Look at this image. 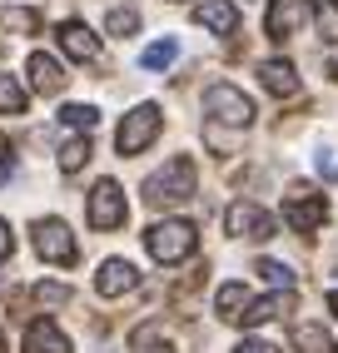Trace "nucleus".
I'll list each match as a JSON object with an SVG mask.
<instances>
[{
    "label": "nucleus",
    "mask_w": 338,
    "mask_h": 353,
    "mask_svg": "<svg viewBox=\"0 0 338 353\" xmlns=\"http://www.w3.org/2000/svg\"><path fill=\"white\" fill-rule=\"evenodd\" d=\"M195 190H199L195 159H189V154H175L159 174H150V184H144V199L159 209V204H184V199H195Z\"/></svg>",
    "instance_id": "f257e3e1"
},
{
    "label": "nucleus",
    "mask_w": 338,
    "mask_h": 353,
    "mask_svg": "<svg viewBox=\"0 0 338 353\" xmlns=\"http://www.w3.org/2000/svg\"><path fill=\"white\" fill-rule=\"evenodd\" d=\"M195 244H199V229L189 219H159L144 234V249H150L155 264H184V259L195 254Z\"/></svg>",
    "instance_id": "f03ea898"
},
{
    "label": "nucleus",
    "mask_w": 338,
    "mask_h": 353,
    "mask_svg": "<svg viewBox=\"0 0 338 353\" xmlns=\"http://www.w3.org/2000/svg\"><path fill=\"white\" fill-rule=\"evenodd\" d=\"M159 125H164L159 105H135V110L125 114V125L115 130V150H119V154H144V150L155 145Z\"/></svg>",
    "instance_id": "7ed1b4c3"
},
{
    "label": "nucleus",
    "mask_w": 338,
    "mask_h": 353,
    "mask_svg": "<svg viewBox=\"0 0 338 353\" xmlns=\"http://www.w3.org/2000/svg\"><path fill=\"white\" fill-rule=\"evenodd\" d=\"M204 114L214 125H254V100L244 95V90H234V85H209L204 90Z\"/></svg>",
    "instance_id": "20e7f679"
},
{
    "label": "nucleus",
    "mask_w": 338,
    "mask_h": 353,
    "mask_svg": "<svg viewBox=\"0 0 338 353\" xmlns=\"http://www.w3.org/2000/svg\"><path fill=\"white\" fill-rule=\"evenodd\" d=\"M125 214H130V204H125V190H119L115 179H100V184L90 190V209H85L90 229L110 234V229H119V224H125Z\"/></svg>",
    "instance_id": "39448f33"
},
{
    "label": "nucleus",
    "mask_w": 338,
    "mask_h": 353,
    "mask_svg": "<svg viewBox=\"0 0 338 353\" xmlns=\"http://www.w3.org/2000/svg\"><path fill=\"white\" fill-rule=\"evenodd\" d=\"M284 219H288L294 234H313V229L328 219V204H324V194H313L308 184H294L288 199H284Z\"/></svg>",
    "instance_id": "423d86ee"
},
{
    "label": "nucleus",
    "mask_w": 338,
    "mask_h": 353,
    "mask_svg": "<svg viewBox=\"0 0 338 353\" xmlns=\"http://www.w3.org/2000/svg\"><path fill=\"white\" fill-rule=\"evenodd\" d=\"M35 254L45 264H75V234L65 219H35Z\"/></svg>",
    "instance_id": "0eeeda50"
},
{
    "label": "nucleus",
    "mask_w": 338,
    "mask_h": 353,
    "mask_svg": "<svg viewBox=\"0 0 338 353\" xmlns=\"http://www.w3.org/2000/svg\"><path fill=\"white\" fill-rule=\"evenodd\" d=\"M224 229L234 234V239H274V219L264 214L259 204H249V199L229 204V214H224Z\"/></svg>",
    "instance_id": "6e6552de"
},
{
    "label": "nucleus",
    "mask_w": 338,
    "mask_h": 353,
    "mask_svg": "<svg viewBox=\"0 0 338 353\" xmlns=\"http://www.w3.org/2000/svg\"><path fill=\"white\" fill-rule=\"evenodd\" d=\"M308 15H313L308 0H269V10H264V30H269V40H288Z\"/></svg>",
    "instance_id": "1a4fd4ad"
},
{
    "label": "nucleus",
    "mask_w": 338,
    "mask_h": 353,
    "mask_svg": "<svg viewBox=\"0 0 338 353\" xmlns=\"http://www.w3.org/2000/svg\"><path fill=\"white\" fill-rule=\"evenodd\" d=\"M26 70H30V85L40 90V95H60V90L70 85V75H65V65H60L55 55H45V50H30Z\"/></svg>",
    "instance_id": "9d476101"
},
{
    "label": "nucleus",
    "mask_w": 338,
    "mask_h": 353,
    "mask_svg": "<svg viewBox=\"0 0 338 353\" xmlns=\"http://www.w3.org/2000/svg\"><path fill=\"white\" fill-rule=\"evenodd\" d=\"M139 284V269L130 264V259H105L100 274H95V289H100L105 299H119V294H130Z\"/></svg>",
    "instance_id": "9b49d317"
},
{
    "label": "nucleus",
    "mask_w": 338,
    "mask_h": 353,
    "mask_svg": "<svg viewBox=\"0 0 338 353\" xmlns=\"http://www.w3.org/2000/svg\"><path fill=\"white\" fill-rule=\"evenodd\" d=\"M60 50L75 60H100V35H95L85 20H65L60 26Z\"/></svg>",
    "instance_id": "f8f14e48"
},
{
    "label": "nucleus",
    "mask_w": 338,
    "mask_h": 353,
    "mask_svg": "<svg viewBox=\"0 0 338 353\" xmlns=\"http://www.w3.org/2000/svg\"><path fill=\"white\" fill-rule=\"evenodd\" d=\"M195 20L214 35H234L239 30V6L234 0H204V6H195Z\"/></svg>",
    "instance_id": "ddd939ff"
},
{
    "label": "nucleus",
    "mask_w": 338,
    "mask_h": 353,
    "mask_svg": "<svg viewBox=\"0 0 338 353\" xmlns=\"http://www.w3.org/2000/svg\"><path fill=\"white\" fill-rule=\"evenodd\" d=\"M259 80H264V90L279 95V100L299 95V70L288 65V60H264V65H259Z\"/></svg>",
    "instance_id": "4468645a"
},
{
    "label": "nucleus",
    "mask_w": 338,
    "mask_h": 353,
    "mask_svg": "<svg viewBox=\"0 0 338 353\" xmlns=\"http://www.w3.org/2000/svg\"><path fill=\"white\" fill-rule=\"evenodd\" d=\"M26 353H70V339L60 334V323L40 319V323L26 328Z\"/></svg>",
    "instance_id": "2eb2a0df"
},
{
    "label": "nucleus",
    "mask_w": 338,
    "mask_h": 353,
    "mask_svg": "<svg viewBox=\"0 0 338 353\" xmlns=\"http://www.w3.org/2000/svg\"><path fill=\"white\" fill-rule=\"evenodd\" d=\"M294 289H284V294H274V299H249V309H244V319H239V323H244V328H254V323H269V319H284L288 309H294Z\"/></svg>",
    "instance_id": "dca6fc26"
},
{
    "label": "nucleus",
    "mask_w": 338,
    "mask_h": 353,
    "mask_svg": "<svg viewBox=\"0 0 338 353\" xmlns=\"http://www.w3.org/2000/svg\"><path fill=\"white\" fill-rule=\"evenodd\" d=\"M294 348L299 353H333V334L324 323H294Z\"/></svg>",
    "instance_id": "f3484780"
},
{
    "label": "nucleus",
    "mask_w": 338,
    "mask_h": 353,
    "mask_svg": "<svg viewBox=\"0 0 338 353\" xmlns=\"http://www.w3.org/2000/svg\"><path fill=\"white\" fill-rule=\"evenodd\" d=\"M214 309H219L224 323H239V319H244V309H249V289H244V284H224L219 299H214Z\"/></svg>",
    "instance_id": "a211bd4d"
},
{
    "label": "nucleus",
    "mask_w": 338,
    "mask_h": 353,
    "mask_svg": "<svg viewBox=\"0 0 338 353\" xmlns=\"http://www.w3.org/2000/svg\"><path fill=\"white\" fill-rule=\"evenodd\" d=\"M130 353H175V343L164 339L159 323H139L135 334H130Z\"/></svg>",
    "instance_id": "6ab92c4d"
},
{
    "label": "nucleus",
    "mask_w": 338,
    "mask_h": 353,
    "mask_svg": "<svg viewBox=\"0 0 338 353\" xmlns=\"http://www.w3.org/2000/svg\"><path fill=\"white\" fill-rule=\"evenodd\" d=\"M90 134H75V139H65V150H60V170L65 174H80L85 164H90Z\"/></svg>",
    "instance_id": "aec40b11"
},
{
    "label": "nucleus",
    "mask_w": 338,
    "mask_h": 353,
    "mask_svg": "<svg viewBox=\"0 0 338 353\" xmlns=\"http://www.w3.org/2000/svg\"><path fill=\"white\" fill-rule=\"evenodd\" d=\"M175 55H179L175 40H155V45H144L139 65H144V70H169V65H175Z\"/></svg>",
    "instance_id": "412c9836"
},
{
    "label": "nucleus",
    "mask_w": 338,
    "mask_h": 353,
    "mask_svg": "<svg viewBox=\"0 0 338 353\" xmlns=\"http://www.w3.org/2000/svg\"><path fill=\"white\" fill-rule=\"evenodd\" d=\"M0 110L6 114H26V90L15 75H0Z\"/></svg>",
    "instance_id": "4be33fe9"
},
{
    "label": "nucleus",
    "mask_w": 338,
    "mask_h": 353,
    "mask_svg": "<svg viewBox=\"0 0 338 353\" xmlns=\"http://www.w3.org/2000/svg\"><path fill=\"white\" fill-rule=\"evenodd\" d=\"M60 120H65L70 130H85V134H90L95 125H100V110H95V105H65Z\"/></svg>",
    "instance_id": "5701e85b"
},
{
    "label": "nucleus",
    "mask_w": 338,
    "mask_h": 353,
    "mask_svg": "<svg viewBox=\"0 0 338 353\" xmlns=\"http://www.w3.org/2000/svg\"><path fill=\"white\" fill-rule=\"evenodd\" d=\"M313 20H319V35L328 45H338V0H324V6L313 10Z\"/></svg>",
    "instance_id": "b1692460"
},
{
    "label": "nucleus",
    "mask_w": 338,
    "mask_h": 353,
    "mask_svg": "<svg viewBox=\"0 0 338 353\" xmlns=\"http://www.w3.org/2000/svg\"><path fill=\"white\" fill-rule=\"evenodd\" d=\"M105 26H110V35H119V40H125V35H135V30H139V10L119 6V10H110V20H105Z\"/></svg>",
    "instance_id": "393cba45"
},
{
    "label": "nucleus",
    "mask_w": 338,
    "mask_h": 353,
    "mask_svg": "<svg viewBox=\"0 0 338 353\" xmlns=\"http://www.w3.org/2000/svg\"><path fill=\"white\" fill-rule=\"evenodd\" d=\"M6 26L20 30V35H35V30H40V15L26 10V6H10V10H6Z\"/></svg>",
    "instance_id": "a878e982"
},
{
    "label": "nucleus",
    "mask_w": 338,
    "mask_h": 353,
    "mask_svg": "<svg viewBox=\"0 0 338 353\" xmlns=\"http://www.w3.org/2000/svg\"><path fill=\"white\" fill-rule=\"evenodd\" d=\"M259 274L269 279V284H279V289H294V269L279 264V259H259Z\"/></svg>",
    "instance_id": "bb28decb"
},
{
    "label": "nucleus",
    "mask_w": 338,
    "mask_h": 353,
    "mask_svg": "<svg viewBox=\"0 0 338 353\" xmlns=\"http://www.w3.org/2000/svg\"><path fill=\"white\" fill-rule=\"evenodd\" d=\"M313 170H319L324 179H338V150H319L313 154Z\"/></svg>",
    "instance_id": "cd10ccee"
},
{
    "label": "nucleus",
    "mask_w": 338,
    "mask_h": 353,
    "mask_svg": "<svg viewBox=\"0 0 338 353\" xmlns=\"http://www.w3.org/2000/svg\"><path fill=\"white\" fill-rule=\"evenodd\" d=\"M35 299H40V303H65L70 289H65V284H35Z\"/></svg>",
    "instance_id": "c85d7f7f"
},
{
    "label": "nucleus",
    "mask_w": 338,
    "mask_h": 353,
    "mask_svg": "<svg viewBox=\"0 0 338 353\" xmlns=\"http://www.w3.org/2000/svg\"><path fill=\"white\" fill-rule=\"evenodd\" d=\"M234 353H279V348H274L269 339H244V343H239Z\"/></svg>",
    "instance_id": "c756f323"
},
{
    "label": "nucleus",
    "mask_w": 338,
    "mask_h": 353,
    "mask_svg": "<svg viewBox=\"0 0 338 353\" xmlns=\"http://www.w3.org/2000/svg\"><path fill=\"white\" fill-rule=\"evenodd\" d=\"M10 249H15V239H10V224L0 219V264H6V259H10Z\"/></svg>",
    "instance_id": "7c9ffc66"
},
{
    "label": "nucleus",
    "mask_w": 338,
    "mask_h": 353,
    "mask_svg": "<svg viewBox=\"0 0 338 353\" xmlns=\"http://www.w3.org/2000/svg\"><path fill=\"white\" fill-rule=\"evenodd\" d=\"M10 174H15V159H10V154H6V159H0V184H6V179H10Z\"/></svg>",
    "instance_id": "2f4dec72"
},
{
    "label": "nucleus",
    "mask_w": 338,
    "mask_h": 353,
    "mask_svg": "<svg viewBox=\"0 0 338 353\" xmlns=\"http://www.w3.org/2000/svg\"><path fill=\"white\" fill-rule=\"evenodd\" d=\"M328 309H333V314H338V289H333V294H328Z\"/></svg>",
    "instance_id": "473e14b6"
},
{
    "label": "nucleus",
    "mask_w": 338,
    "mask_h": 353,
    "mask_svg": "<svg viewBox=\"0 0 338 353\" xmlns=\"http://www.w3.org/2000/svg\"><path fill=\"white\" fill-rule=\"evenodd\" d=\"M328 75H333V80H338V60H333V65H328Z\"/></svg>",
    "instance_id": "72a5a7b5"
},
{
    "label": "nucleus",
    "mask_w": 338,
    "mask_h": 353,
    "mask_svg": "<svg viewBox=\"0 0 338 353\" xmlns=\"http://www.w3.org/2000/svg\"><path fill=\"white\" fill-rule=\"evenodd\" d=\"M0 353H10V348H6V334H0Z\"/></svg>",
    "instance_id": "f704fd0d"
},
{
    "label": "nucleus",
    "mask_w": 338,
    "mask_h": 353,
    "mask_svg": "<svg viewBox=\"0 0 338 353\" xmlns=\"http://www.w3.org/2000/svg\"><path fill=\"white\" fill-rule=\"evenodd\" d=\"M0 154H10V150H6V139H0Z\"/></svg>",
    "instance_id": "c9c22d12"
}]
</instances>
